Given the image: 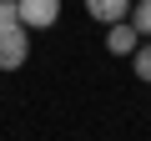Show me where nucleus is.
<instances>
[{"mask_svg": "<svg viewBox=\"0 0 151 141\" xmlns=\"http://www.w3.org/2000/svg\"><path fill=\"white\" fill-rule=\"evenodd\" d=\"M30 60V30L25 25H0V70H20Z\"/></svg>", "mask_w": 151, "mask_h": 141, "instance_id": "1", "label": "nucleus"}, {"mask_svg": "<svg viewBox=\"0 0 151 141\" xmlns=\"http://www.w3.org/2000/svg\"><path fill=\"white\" fill-rule=\"evenodd\" d=\"M15 10H20L25 30H50L60 20V0H15Z\"/></svg>", "mask_w": 151, "mask_h": 141, "instance_id": "2", "label": "nucleus"}, {"mask_svg": "<svg viewBox=\"0 0 151 141\" xmlns=\"http://www.w3.org/2000/svg\"><path fill=\"white\" fill-rule=\"evenodd\" d=\"M136 45H141V30L131 25V15H126V20H111V30H106V50H111V55H131Z\"/></svg>", "mask_w": 151, "mask_h": 141, "instance_id": "3", "label": "nucleus"}, {"mask_svg": "<svg viewBox=\"0 0 151 141\" xmlns=\"http://www.w3.org/2000/svg\"><path fill=\"white\" fill-rule=\"evenodd\" d=\"M86 15H91V20H101V25L126 20V15H131V0H86Z\"/></svg>", "mask_w": 151, "mask_h": 141, "instance_id": "4", "label": "nucleus"}, {"mask_svg": "<svg viewBox=\"0 0 151 141\" xmlns=\"http://www.w3.org/2000/svg\"><path fill=\"white\" fill-rule=\"evenodd\" d=\"M131 70H136V81H146V86H151V35L131 50Z\"/></svg>", "mask_w": 151, "mask_h": 141, "instance_id": "5", "label": "nucleus"}, {"mask_svg": "<svg viewBox=\"0 0 151 141\" xmlns=\"http://www.w3.org/2000/svg\"><path fill=\"white\" fill-rule=\"evenodd\" d=\"M131 25L141 35H151V0H136V5H131Z\"/></svg>", "mask_w": 151, "mask_h": 141, "instance_id": "6", "label": "nucleus"}, {"mask_svg": "<svg viewBox=\"0 0 151 141\" xmlns=\"http://www.w3.org/2000/svg\"><path fill=\"white\" fill-rule=\"evenodd\" d=\"M0 25H20V10H15V0H0Z\"/></svg>", "mask_w": 151, "mask_h": 141, "instance_id": "7", "label": "nucleus"}]
</instances>
